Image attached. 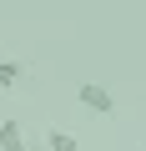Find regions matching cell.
Returning a JSON list of instances; mask_svg holds the SVG:
<instances>
[{
	"mask_svg": "<svg viewBox=\"0 0 146 151\" xmlns=\"http://www.w3.org/2000/svg\"><path fill=\"white\" fill-rule=\"evenodd\" d=\"M76 101H81L91 116H111V111H116V96H111V86H101V81H81V86H76Z\"/></svg>",
	"mask_w": 146,
	"mask_h": 151,
	"instance_id": "1",
	"label": "cell"
},
{
	"mask_svg": "<svg viewBox=\"0 0 146 151\" xmlns=\"http://www.w3.org/2000/svg\"><path fill=\"white\" fill-rule=\"evenodd\" d=\"M0 151H30V141H25L20 121H0Z\"/></svg>",
	"mask_w": 146,
	"mask_h": 151,
	"instance_id": "2",
	"label": "cell"
},
{
	"mask_svg": "<svg viewBox=\"0 0 146 151\" xmlns=\"http://www.w3.org/2000/svg\"><path fill=\"white\" fill-rule=\"evenodd\" d=\"M45 151H81V141L65 126H45Z\"/></svg>",
	"mask_w": 146,
	"mask_h": 151,
	"instance_id": "3",
	"label": "cell"
},
{
	"mask_svg": "<svg viewBox=\"0 0 146 151\" xmlns=\"http://www.w3.org/2000/svg\"><path fill=\"white\" fill-rule=\"evenodd\" d=\"M20 81H25V65L20 60H0V91H15Z\"/></svg>",
	"mask_w": 146,
	"mask_h": 151,
	"instance_id": "4",
	"label": "cell"
},
{
	"mask_svg": "<svg viewBox=\"0 0 146 151\" xmlns=\"http://www.w3.org/2000/svg\"><path fill=\"white\" fill-rule=\"evenodd\" d=\"M30 151H45V146H30Z\"/></svg>",
	"mask_w": 146,
	"mask_h": 151,
	"instance_id": "5",
	"label": "cell"
}]
</instances>
